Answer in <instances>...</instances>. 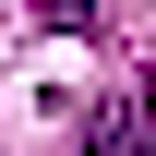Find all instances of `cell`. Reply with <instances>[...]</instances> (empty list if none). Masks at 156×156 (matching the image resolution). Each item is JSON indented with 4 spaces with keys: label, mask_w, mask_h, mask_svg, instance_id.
Segmentation results:
<instances>
[{
    "label": "cell",
    "mask_w": 156,
    "mask_h": 156,
    "mask_svg": "<svg viewBox=\"0 0 156 156\" xmlns=\"http://www.w3.org/2000/svg\"><path fill=\"white\" fill-rule=\"evenodd\" d=\"M84 156H156V72H132V84H120V108L84 132Z\"/></svg>",
    "instance_id": "6da1fadb"
}]
</instances>
